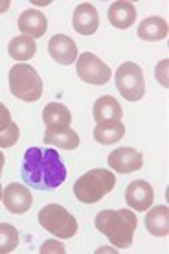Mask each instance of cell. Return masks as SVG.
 Returning a JSON list of instances; mask_svg holds the SVG:
<instances>
[{
    "instance_id": "obj_1",
    "label": "cell",
    "mask_w": 169,
    "mask_h": 254,
    "mask_svg": "<svg viewBox=\"0 0 169 254\" xmlns=\"http://www.w3.org/2000/svg\"><path fill=\"white\" fill-rule=\"evenodd\" d=\"M22 179L37 190H56L66 179V168L56 149L30 147L22 160Z\"/></svg>"
},
{
    "instance_id": "obj_2",
    "label": "cell",
    "mask_w": 169,
    "mask_h": 254,
    "mask_svg": "<svg viewBox=\"0 0 169 254\" xmlns=\"http://www.w3.org/2000/svg\"><path fill=\"white\" fill-rule=\"evenodd\" d=\"M96 229L109 238L116 249H127L132 245L134 230L138 227V217L131 208L101 210L96 216Z\"/></svg>"
},
{
    "instance_id": "obj_3",
    "label": "cell",
    "mask_w": 169,
    "mask_h": 254,
    "mask_svg": "<svg viewBox=\"0 0 169 254\" xmlns=\"http://www.w3.org/2000/svg\"><path fill=\"white\" fill-rule=\"evenodd\" d=\"M116 186V175L103 168H94L75 181L74 195L85 204H94L111 193Z\"/></svg>"
},
{
    "instance_id": "obj_4",
    "label": "cell",
    "mask_w": 169,
    "mask_h": 254,
    "mask_svg": "<svg viewBox=\"0 0 169 254\" xmlns=\"http://www.w3.org/2000/svg\"><path fill=\"white\" fill-rule=\"evenodd\" d=\"M44 83L32 64L19 63L9 70V92L22 102H39Z\"/></svg>"
},
{
    "instance_id": "obj_5",
    "label": "cell",
    "mask_w": 169,
    "mask_h": 254,
    "mask_svg": "<svg viewBox=\"0 0 169 254\" xmlns=\"http://www.w3.org/2000/svg\"><path fill=\"white\" fill-rule=\"evenodd\" d=\"M39 225L59 240H70L77 234V219L61 204H46L39 210Z\"/></svg>"
},
{
    "instance_id": "obj_6",
    "label": "cell",
    "mask_w": 169,
    "mask_h": 254,
    "mask_svg": "<svg viewBox=\"0 0 169 254\" xmlns=\"http://www.w3.org/2000/svg\"><path fill=\"white\" fill-rule=\"evenodd\" d=\"M116 89L129 102H140L145 94V79L142 68L132 61L119 64L116 72Z\"/></svg>"
},
{
    "instance_id": "obj_7",
    "label": "cell",
    "mask_w": 169,
    "mask_h": 254,
    "mask_svg": "<svg viewBox=\"0 0 169 254\" xmlns=\"http://www.w3.org/2000/svg\"><path fill=\"white\" fill-rule=\"evenodd\" d=\"M75 72H77L79 79H83L85 83H90V85H105L113 76L109 64L103 63L92 52H85L81 56H77Z\"/></svg>"
},
{
    "instance_id": "obj_8",
    "label": "cell",
    "mask_w": 169,
    "mask_h": 254,
    "mask_svg": "<svg viewBox=\"0 0 169 254\" xmlns=\"http://www.w3.org/2000/svg\"><path fill=\"white\" fill-rule=\"evenodd\" d=\"M2 203H4L7 212H11V214H26L32 208L33 195L30 193V188L11 183L2 191Z\"/></svg>"
},
{
    "instance_id": "obj_9",
    "label": "cell",
    "mask_w": 169,
    "mask_h": 254,
    "mask_svg": "<svg viewBox=\"0 0 169 254\" xmlns=\"http://www.w3.org/2000/svg\"><path fill=\"white\" fill-rule=\"evenodd\" d=\"M125 201L134 212H147L155 201V190L147 181H132L125 190Z\"/></svg>"
},
{
    "instance_id": "obj_10",
    "label": "cell",
    "mask_w": 169,
    "mask_h": 254,
    "mask_svg": "<svg viewBox=\"0 0 169 254\" xmlns=\"http://www.w3.org/2000/svg\"><path fill=\"white\" fill-rule=\"evenodd\" d=\"M109 166L118 173H132L142 170L144 157L132 147H118L109 155Z\"/></svg>"
},
{
    "instance_id": "obj_11",
    "label": "cell",
    "mask_w": 169,
    "mask_h": 254,
    "mask_svg": "<svg viewBox=\"0 0 169 254\" xmlns=\"http://www.w3.org/2000/svg\"><path fill=\"white\" fill-rule=\"evenodd\" d=\"M48 54L59 64H72L77 61V45L64 33H57L48 41Z\"/></svg>"
},
{
    "instance_id": "obj_12",
    "label": "cell",
    "mask_w": 169,
    "mask_h": 254,
    "mask_svg": "<svg viewBox=\"0 0 169 254\" xmlns=\"http://www.w3.org/2000/svg\"><path fill=\"white\" fill-rule=\"evenodd\" d=\"M72 26L79 35H92L100 28V15L96 7L88 2H83L74 9L72 15Z\"/></svg>"
},
{
    "instance_id": "obj_13",
    "label": "cell",
    "mask_w": 169,
    "mask_h": 254,
    "mask_svg": "<svg viewBox=\"0 0 169 254\" xmlns=\"http://www.w3.org/2000/svg\"><path fill=\"white\" fill-rule=\"evenodd\" d=\"M17 26H19V30L22 32V35H28V37L32 39H39L43 37L44 33H46V30H48V19L39 9H26L19 17Z\"/></svg>"
},
{
    "instance_id": "obj_14",
    "label": "cell",
    "mask_w": 169,
    "mask_h": 254,
    "mask_svg": "<svg viewBox=\"0 0 169 254\" xmlns=\"http://www.w3.org/2000/svg\"><path fill=\"white\" fill-rule=\"evenodd\" d=\"M109 22L118 28V30H127L136 22V7L132 2L127 0H118L113 2L109 7Z\"/></svg>"
},
{
    "instance_id": "obj_15",
    "label": "cell",
    "mask_w": 169,
    "mask_h": 254,
    "mask_svg": "<svg viewBox=\"0 0 169 254\" xmlns=\"http://www.w3.org/2000/svg\"><path fill=\"white\" fill-rule=\"evenodd\" d=\"M44 142L54 144L59 149H75L79 146V134L72 127H46L44 131Z\"/></svg>"
},
{
    "instance_id": "obj_16",
    "label": "cell",
    "mask_w": 169,
    "mask_h": 254,
    "mask_svg": "<svg viewBox=\"0 0 169 254\" xmlns=\"http://www.w3.org/2000/svg\"><path fill=\"white\" fill-rule=\"evenodd\" d=\"M145 229L149 230V234L157 236V238H166L169 234V208L166 204L147 210Z\"/></svg>"
},
{
    "instance_id": "obj_17",
    "label": "cell",
    "mask_w": 169,
    "mask_h": 254,
    "mask_svg": "<svg viewBox=\"0 0 169 254\" xmlns=\"http://www.w3.org/2000/svg\"><path fill=\"white\" fill-rule=\"evenodd\" d=\"M123 134H125V126L121 124V120L100 122V124L94 127L96 142H100L103 146L116 144V142H119V140L123 138Z\"/></svg>"
},
{
    "instance_id": "obj_18",
    "label": "cell",
    "mask_w": 169,
    "mask_h": 254,
    "mask_svg": "<svg viewBox=\"0 0 169 254\" xmlns=\"http://www.w3.org/2000/svg\"><path fill=\"white\" fill-rule=\"evenodd\" d=\"M169 33V26L162 17H147L138 26V37L144 41H164Z\"/></svg>"
},
{
    "instance_id": "obj_19",
    "label": "cell",
    "mask_w": 169,
    "mask_h": 254,
    "mask_svg": "<svg viewBox=\"0 0 169 254\" xmlns=\"http://www.w3.org/2000/svg\"><path fill=\"white\" fill-rule=\"evenodd\" d=\"M94 120L100 124V122H107V120H121L123 116V109L118 103L116 98L113 96H101L98 98L94 103Z\"/></svg>"
},
{
    "instance_id": "obj_20",
    "label": "cell",
    "mask_w": 169,
    "mask_h": 254,
    "mask_svg": "<svg viewBox=\"0 0 169 254\" xmlns=\"http://www.w3.org/2000/svg\"><path fill=\"white\" fill-rule=\"evenodd\" d=\"M43 122L46 127H70V124H72V115H70V111L66 105L52 102L44 107Z\"/></svg>"
},
{
    "instance_id": "obj_21",
    "label": "cell",
    "mask_w": 169,
    "mask_h": 254,
    "mask_svg": "<svg viewBox=\"0 0 169 254\" xmlns=\"http://www.w3.org/2000/svg\"><path fill=\"white\" fill-rule=\"evenodd\" d=\"M37 52V45H35V39L28 37V35H19L9 41L7 45V54L9 58H13L15 61H30Z\"/></svg>"
},
{
    "instance_id": "obj_22",
    "label": "cell",
    "mask_w": 169,
    "mask_h": 254,
    "mask_svg": "<svg viewBox=\"0 0 169 254\" xmlns=\"http://www.w3.org/2000/svg\"><path fill=\"white\" fill-rule=\"evenodd\" d=\"M19 245V232L9 223H0V254L13 253Z\"/></svg>"
},
{
    "instance_id": "obj_23",
    "label": "cell",
    "mask_w": 169,
    "mask_h": 254,
    "mask_svg": "<svg viewBox=\"0 0 169 254\" xmlns=\"http://www.w3.org/2000/svg\"><path fill=\"white\" fill-rule=\"evenodd\" d=\"M19 136H20V129L19 126L11 122V126L4 129L2 133H0V147H11L15 146L17 142H19Z\"/></svg>"
},
{
    "instance_id": "obj_24",
    "label": "cell",
    "mask_w": 169,
    "mask_h": 254,
    "mask_svg": "<svg viewBox=\"0 0 169 254\" xmlns=\"http://www.w3.org/2000/svg\"><path fill=\"white\" fill-rule=\"evenodd\" d=\"M41 253L43 254H64L66 253V249H64V245L61 242H59V238L57 240H48V242H44L43 245H41Z\"/></svg>"
},
{
    "instance_id": "obj_25",
    "label": "cell",
    "mask_w": 169,
    "mask_h": 254,
    "mask_svg": "<svg viewBox=\"0 0 169 254\" xmlns=\"http://www.w3.org/2000/svg\"><path fill=\"white\" fill-rule=\"evenodd\" d=\"M168 64H169L168 59H162V61L157 64V70H155L158 83L162 85L164 89H168V87H169V83H168Z\"/></svg>"
},
{
    "instance_id": "obj_26",
    "label": "cell",
    "mask_w": 169,
    "mask_h": 254,
    "mask_svg": "<svg viewBox=\"0 0 169 254\" xmlns=\"http://www.w3.org/2000/svg\"><path fill=\"white\" fill-rule=\"evenodd\" d=\"M11 122H13L11 120V113L7 111V107L4 105V103L0 102V133L11 126Z\"/></svg>"
},
{
    "instance_id": "obj_27",
    "label": "cell",
    "mask_w": 169,
    "mask_h": 254,
    "mask_svg": "<svg viewBox=\"0 0 169 254\" xmlns=\"http://www.w3.org/2000/svg\"><path fill=\"white\" fill-rule=\"evenodd\" d=\"M9 7H11V2H9V0H0V13H6Z\"/></svg>"
},
{
    "instance_id": "obj_28",
    "label": "cell",
    "mask_w": 169,
    "mask_h": 254,
    "mask_svg": "<svg viewBox=\"0 0 169 254\" xmlns=\"http://www.w3.org/2000/svg\"><path fill=\"white\" fill-rule=\"evenodd\" d=\"M4 160H6V159H4V153L0 151V177H2V168H4Z\"/></svg>"
},
{
    "instance_id": "obj_29",
    "label": "cell",
    "mask_w": 169,
    "mask_h": 254,
    "mask_svg": "<svg viewBox=\"0 0 169 254\" xmlns=\"http://www.w3.org/2000/svg\"><path fill=\"white\" fill-rule=\"evenodd\" d=\"M2 191H4V190H2V186H0V199H2Z\"/></svg>"
}]
</instances>
